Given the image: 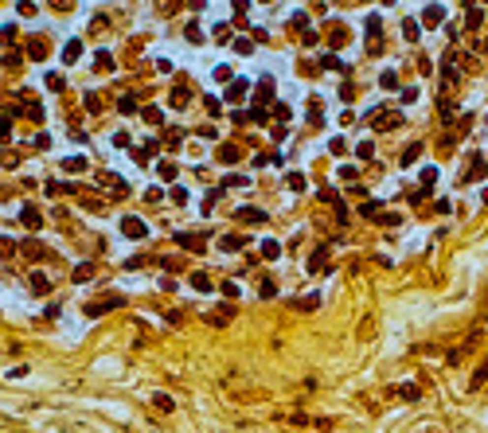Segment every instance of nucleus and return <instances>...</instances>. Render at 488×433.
<instances>
[{
	"label": "nucleus",
	"instance_id": "1",
	"mask_svg": "<svg viewBox=\"0 0 488 433\" xmlns=\"http://www.w3.org/2000/svg\"><path fill=\"white\" fill-rule=\"evenodd\" d=\"M371 117H375V129H394V125H402V113H390V109H367Z\"/></svg>",
	"mask_w": 488,
	"mask_h": 433
},
{
	"label": "nucleus",
	"instance_id": "2",
	"mask_svg": "<svg viewBox=\"0 0 488 433\" xmlns=\"http://www.w3.org/2000/svg\"><path fill=\"white\" fill-rule=\"evenodd\" d=\"M246 90H250V82H246V78H234V82L227 86V102H246Z\"/></svg>",
	"mask_w": 488,
	"mask_h": 433
},
{
	"label": "nucleus",
	"instance_id": "3",
	"mask_svg": "<svg viewBox=\"0 0 488 433\" xmlns=\"http://www.w3.org/2000/svg\"><path fill=\"white\" fill-rule=\"evenodd\" d=\"M176 242H180V246H188V250H207V238H203V234H188V230H180V234H176Z\"/></svg>",
	"mask_w": 488,
	"mask_h": 433
},
{
	"label": "nucleus",
	"instance_id": "4",
	"mask_svg": "<svg viewBox=\"0 0 488 433\" xmlns=\"http://www.w3.org/2000/svg\"><path fill=\"white\" fill-rule=\"evenodd\" d=\"M121 234H125V238H145V222H141V218H125V222H121Z\"/></svg>",
	"mask_w": 488,
	"mask_h": 433
},
{
	"label": "nucleus",
	"instance_id": "5",
	"mask_svg": "<svg viewBox=\"0 0 488 433\" xmlns=\"http://www.w3.org/2000/svg\"><path fill=\"white\" fill-rule=\"evenodd\" d=\"M481 176H485V156L477 153V156H473V164H469V172H465V184H473V180H481Z\"/></svg>",
	"mask_w": 488,
	"mask_h": 433
},
{
	"label": "nucleus",
	"instance_id": "6",
	"mask_svg": "<svg viewBox=\"0 0 488 433\" xmlns=\"http://www.w3.org/2000/svg\"><path fill=\"white\" fill-rule=\"evenodd\" d=\"M344 39H348V28H344V24H328V43H332V47H340Z\"/></svg>",
	"mask_w": 488,
	"mask_h": 433
},
{
	"label": "nucleus",
	"instance_id": "7",
	"mask_svg": "<svg viewBox=\"0 0 488 433\" xmlns=\"http://www.w3.org/2000/svg\"><path fill=\"white\" fill-rule=\"evenodd\" d=\"M325 266H328V246H321V250H317L313 258H309V270H313V273H321Z\"/></svg>",
	"mask_w": 488,
	"mask_h": 433
},
{
	"label": "nucleus",
	"instance_id": "8",
	"mask_svg": "<svg viewBox=\"0 0 488 433\" xmlns=\"http://www.w3.org/2000/svg\"><path fill=\"white\" fill-rule=\"evenodd\" d=\"M78 55H82V43H78V39H70V43L63 47V59H66V62H78Z\"/></svg>",
	"mask_w": 488,
	"mask_h": 433
},
{
	"label": "nucleus",
	"instance_id": "9",
	"mask_svg": "<svg viewBox=\"0 0 488 433\" xmlns=\"http://www.w3.org/2000/svg\"><path fill=\"white\" fill-rule=\"evenodd\" d=\"M238 218H242V222H262V211H258V207H238Z\"/></svg>",
	"mask_w": 488,
	"mask_h": 433
},
{
	"label": "nucleus",
	"instance_id": "10",
	"mask_svg": "<svg viewBox=\"0 0 488 433\" xmlns=\"http://www.w3.org/2000/svg\"><path fill=\"white\" fill-rule=\"evenodd\" d=\"M24 222H28L32 230H39V226H43V218H39V211H35V207H24Z\"/></svg>",
	"mask_w": 488,
	"mask_h": 433
},
{
	"label": "nucleus",
	"instance_id": "11",
	"mask_svg": "<svg viewBox=\"0 0 488 433\" xmlns=\"http://www.w3.org/2000/svg\"><path fill=\"white\" fill-rule=\"evenodd\" d=\"M398 394H402L406 402H418V398H422V390H418L414 382H406V386H398Z\"/></svg>",
	"mask_w": 488,
	"mask_h": 433
},
{
	"label": "nucleus",
	"instance_id": "12",
	"mask_svg": "<svg viewBox=\"0 0 488 433\" xmlns=\"http://www.w3.org/2000/svg\"><path fill=\"white\" fill-rule=\"evenodd\" d=\"M426 20H430V24L445 20V4H430V8H426Z\"/></svg>",
	"mask_w": 488,
	"mask_h": 433
},
{
	"label": "nucleus",
	"instance_id": "13",
	"mask_svg": "<svg viewBox=\"0 0 488 433\" xmlns=\"http://www.w3.org/2000/svg\"><path fill=\"white\" fill-rule=\"evenodd\" d=\"M277 254H281V246H277V242H273V238H266V242H262V258H277Z\"/></svg>",
	"mask_w": 488,
	"mask_h": 433
},
{
	"label": "nucleus",
	"instance_id": "14",
	"mask_svg": "<svg viewBox=\"0 0 488 433\" xmlns=\"http://www.w3.org/2000/svg\"><path fill=\"white\" fill-rule=\"evenodd\" d=\"M285 184H289L293 191H305V176H301V172H289V176H285Z\"/></svg>",
	"mask_w": 488,
	"mask_h": 433
},
{
	"label": "nucleus",
	"instance_id": "15",
	"mask_svg": "<svg viewBox=\"0 0 488 433\" xmlns=\"http://www.w3.org/2000/svg\"><path fill=\"white\" fill-rule=\"evenodd\" d=\"M379 86H383V90H394V86H398L394 70H383V74H379Z\"/></svg>",
	"mask_w": 488,
	"mask_h": 433
},
{
	"label": "nucleus",
	"instance_id": "16",
	"mask_svg": "<svg viewBox=\"0 0 488 433\" xmlns=\"http://www.w3.org/2000/svg\"><path fill=\"white\" fill-rule=\"evenodd\" d=\"M481 20H485V12L477 4H469V28H481Z\"/></svg>",
	"mask_w": 488,
	"mask_h": 433
},
{
	"label": "nucleus",
	"instance_id": "17",
	"mask_svg": "<svg viewBox=\"0 0 488 433\" xmlns=\"http://www.w3.org/2000/svg\"><path fill=\"white\" fill-rule=\"evenodd\" d=\"M402 35H406V39H410V43H418V35H422V31H418V24H414V20H410V24H402Z\"/></svg>",
	"mask_w": 488,
	"mask_h": 433
},
{
	"label": "nucleus",
	"instance_id": "18",
	"mask_svg": "<svg viewBox=\"0 0 488 433\" xmlns=\"http://www.w3.org/2000/svg\"><path fill=\"white\" fill-rule=\"evenodd\" d=\"M246 184H250V180H246V176H227V180H223V184H219V187H246Z\"/></svg>",
	"mask_w": 488,
	"mask_h": 433
},
{
	"label": "nucleus",
	"instance_id": "19",
	"mask_svg": "<svg viewBox=\"0 0 488 433\" xmlns=\"http://www.w3.org/2000/svg\"><path fill=\"white\" fill-rule=\"evenodd\" d=\"M293 305H297V309H305V312H313V309H317V305H321V297H305V301H301V297H297V301H293Z\"/></svg>",
	"mask_w": 488,
	"mask_h": 433
},
{
	"label": "nucleus",
	"instance_id": "20",
	"mask_svg": "<svg viewBox=\"0 0 488 433\" xmlns=\"http://www.w3.org/2000/svg\"><path fill=\"white\" fill-rule=\"evenodd\" d=\"M219 156H223L227 164H234V160H238V149H234V145H223V149H219Z\"/></svg>",
	"mask_w": 488,
	"mask_h": 433
},
{
	"label": "nucleus",
	"instance_id": "21",
	"mask_svg": "<svg viewBox=\"0 0 488 433\" xmlns=\"http://www.w3.org/2000/svg\"><path fill=\"white\" fill-rule=\"evenodd\" d=\"M418 153H422V145H406V153H402V164H414V160H418Z\"/></svg>",
	"mask_w": 488,
	"mask_h": 433
},
{
	"label": "nucleus",
	"instance_id": "22",
	"mask_svg": "<svg viewBox=\"0 0 488 433\" xmlns=\"http://www.w3.org/2000/svg\"><path fill=\"white\" fill-rule=\"evenodd\" d=\"M321 66H325V70H344V62H340L336 55H325V59H321Z\"/></svg>",
	"mask_w": 488,
	"mask_h": 433
},
{
	"label": "nucleus",
	"instance_id": "23",
	"mask_svg": "<svg viewBox=\"0 0 488 433\" xmlns=\"http://www.w3.org/2000/svg\"><path fill=\"white\" fill-rule=\"evenodd\" d=\"M356 153H359V160H371V156H375V149H371V141H359V149H356Z\"/></svg>",
	"mask_w": 488,
	"mask_h": 433
},
{
	"label": "nucleus",
	"instance_id": "24",
	"mask_svg": "<svg viewBox=\"0 0 488 433\" xmlns=\"http://www.w3.org/2000/svg\"><path fill=\"white\" fill-rule=\"evenodd\" d=\"M32 289H35V293H47V289H51V281H47L43 273H35V281H32Z\"/></svg>",
	"mask_w": 488,
	"mask_h": 433
},
{
	"label": "nucleus",
	"instance_id": "25",
	"mask_svg": "<svg viewBox=\"0 0 488 433\" xmlns=\"http://www.w3.org/2000/svg\"><path fill=\"white\" fill-rule=\"evenodd\" d=\"M28 51L35 55V59H43V55H47V47H43V39H32V43H28Z\"/></svg>",
	"mask_w": 488,
	"mask_h": 433
},
{
	"label": "nucleus",
	"instance_id": "26",
	"mask_svg": "<svg viewBox=\"0 0 488 433\" xmlns=\"http://www.w3.org/2000/svg\"><path fill=\"white\" fill-rule=\"evenodd\" d=\"M113 66V55L109 51H98V70H109Z\"/></svg>",
	"mask_w": 488,
	"mask_h": 433
},
{
	"label": "nucleus",
	"instance_id": "27",
	"mask_svg": "<svg viewBox=\"0 0 488 433\" xmlns=\"http://www.w3.org/2000/svg\"><path fill=\"white\" fill-rule=\"evenodd\" d=\"M238 246H242V238H234V234H227V238H223V250H238Z\"/></svg>",
	"mask_w": 488,
	"mask_h": 433
},
{
	"label": "nucleus",
	"instance_id": "28",
	"mask_svg": "<svg viewBox=\"0 0 488 433\" xmlns=\"http://www.w3.org/2000/svg\"><path fill=\"white\" fill-rule=\"evenodd\" d=\"M192 285H195V289H211V277H207V273H195V281H192Z\"/></svg>",
	"mask_w": 488,
	"mask_h": 433
},
{
	"label": "nucleus",
	"instance_id": "29",
	"mask_svg": "<svg viewBox=\"0 0 488 433\" xmlns=\"http://www.w3.org/2000/svg\"><path fill=\"white\" fill-rule=\"evenodd\" d=\"M437 180V168H422V184H426V187H430V184H434Z\"/></svg>",
	"mask_w": 488,
	"mask_h": 433
},
{
	"label": "nucleus",
	"instance_id": "30",
	"mask_svg": "<svg viewBox=\"0 0 488 433\" xmlns=\"http://www.w3.org/2000/svg\"><path fill=\"white\" fill-rule=\"evenodd\" d=\"M74 281H78V285H82V281H90V266H78V270H74Z\"/></svg>",
	"mask_w": 488,
	"mask_h": 433
},
{
	"label": "nucleus",
	"instance_id": "31",
	"mask_svg": "<svg viewBox=\"0 0 488 433\" xmlns=\"http://www.w3.org/2000/svg\"><path fill=\"white\" fill-rule=\"evenodd\" d=\"M153 402H157V406H161V410H172V406H176V402H172V398H168V394H157V398H153Z\"/></svg>",
	"mask_w": 488,
	"mask_h": 433
},
{
	"label": "nucleus",
	"instance_id": "32",
	"mask_svg": "<svg viewBox=\"0 0 488 433\" xmlns=\"http://www.w3.org/2000/svg\"><path fill=\"white\" fill-rule=\"evenodd\" d=\"M250 121H258V125H262V121H266V109L254 106V109H250Z\"/></svg>",
	"mask_w": 488,
	"mask_h": 433
},
{
	"label": "nucleus",
	"instance_id": "33",
	"mask_svg": "<svg viewBox=\"0 0 488 433\" xmlns=\"http://www.w3.org/2000/svg\"><path fill=\"white\" fill-rule=\"evenodd\" d=\"M8 133H12V121H8V117H0V137H8Z\"/></svg>",
	"mask_w": 488,
	"mask_h": 433
},
{
	"label": "nucleus",
	"instance_id": "34",
	"mask_svg": "<svg viewBox=\"0 0 488 433\" xmlns=\"http://www.w3.org/2000/svg\"><path fill=\"white\" fill-rule=\"evenodd\" d=\"M8 254H12V242H8V238H0V258H8Z\"/></svg>",
	"mask_w": 488,
	"mask_h": 433
}]
</instances>
